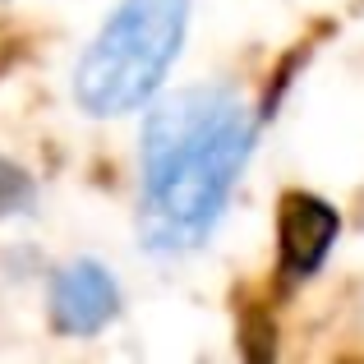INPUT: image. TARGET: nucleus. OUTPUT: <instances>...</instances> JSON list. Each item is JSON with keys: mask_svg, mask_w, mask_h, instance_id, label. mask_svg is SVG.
<instances>
[{"mask_svg": "<svg viewBox=\"0 0 364 364\" xmlns=\"http://www.w3.org/2000/svg\"><path fill=\"white\" fill-rule=\"evenodd\" d=\"M337 208L323 203V198L304 194V189H295V194L282 198V217H277V240H282V267L291 277H309L318 272V263L328 258L332 240H337Z\"/></svg>", "mask_w": 364, "mask_h": 364, "instance_id": "4", "label": "nucleus"}, {"mask_svg": "<svg viewBox=\"0 0 364 364\" xmlns=\"http://www.w3.org/2000/svg\"><path fill=\"white\" fill-rule=\"evenodd\" d=\"M120 314V286L97 258H74L51 277V323L70 337H92Z\"/></svg>", "mask_w": 364, "mask_h": 364, "instance_id": "3", "label": "nucleus"}, {"mask_svg": "<svg viewBox=\"0 0 364 364\" xmlns=\"http://www.w3.org/2000/svg\"><path fill=\"white\" fill-rule=\"evenodd\" d=\"M254 152V124L235 88L198 83L148 107L139 134V240L152 254H189L217 231Z\"/></svg>", "mask_w": 364, "mask_h": 364, "instance_id": "1", "label": "nucleus"}, {"mask_svg": "<svg viewBox=\"0 0 364 364\" xmlns=\"http://www.w3.org/2000/svg\"><path fill=\"white\" fill-rule=\"evenodd\" d=\"M189 0H120L74 70V102L88 116L148 107L185 46Z\"/></svg>", "mask_w": 364, "mask_h": 364, "instance_id": "2", "label": "nucleus"}]
</instances>
